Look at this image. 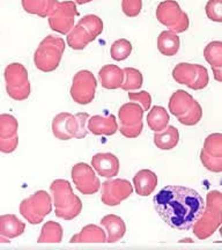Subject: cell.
<instances>
[{
  "instance_id": "1",
  "label": "cell",
  "mask_w": 222,
  "mask_h": 250,
  "mask_svg": "<svg viewBox=\"0 0 222 250\" xmlns=\"http://www.w3.org/2000/svg\"><path fill=\"white\" fill-rule=\"evenodd\" d=\"M162 220L171 228L189 230L204 211L205 202L195 189L182 186H167L153 199Z\"/></svg>"
},
{
  "instance_id": "2",
  "label": "cell",
  "mask_w": 222,
  "mask_h": 250,
  "mask_svg": "<svg viewBox=\"0 0 222 250\" xmlns=\"http://www.w3.org/2000/svg\"><path fill=\"white\" fill-rule=\"evenodd\" d=\"M222 224V193L219 190L206 196L204 211L192 225L193 234L199 240H206L217 232Z\"/></svg>"
},
{
  "instance_id": "3",
  "label": "cell",
  "mask_w": 222,
  "mask_h": 250,
  "mask_svg": "<svg viewBox=\"0 0 222 250\" xmlns=\"http://www.w3.org/2000/svg\"><path fill=\"white\" fill-rule=\"evenodd\" d=\"M50 191L54 197L55 212L58 218L64 220H73L82 211V202L73 192L71 183L66 180H55L50 186Z\"/></svg>"
},
{
  "instance_id": "4",
  "label": "cell",
  "mask_w": 222,
  "mask_h": 250,
  "mask_svg": "<svg viewBox=\"0 0 222 250\" xmlns=\"http://www.w3.org/2000/svg\"><path fill=\"white\" fill-rule=\"evenodd\" d=\"M169 111L177 118L181 124L186 126L197 125L202 118V108L191 94L178 89L170 96L168 103Z\"/></svg>"
},
{
  "instance_id": "5",
  "label": "cell",
  "mask_w": 222,
  "mask_h": 250,
  "mask_svg": "<svg viewBox=\"0 0 222 250\" xmlns=\"http://www.w3.org/2000/svg\"><path fill=\"white\" fill-rule=\"evenodd\" d=\"M65 48H66V43L61 37L55 35L46 36L37 46L35 55H34L35 66L45 73L57 70L64 55Z\"/></svg>"
},
{
  "instance_id": "6",
  "label": "cell",
  "mask_w": 222,
  "mask_h": 250,
  "mask_svg": "<svg viewBox=\"0 0 222 250\" xmlns=\"http://www.w3.org/2000/svg\"><path fill=\"white\" fill-rule=\"evenodd\" d=\"M102 31L103 22L98 15H84L67 34V45L73 50H83L89 43L98 39Z\"/></svg>"
},
{
  "instance_id": "7",
  "label": "cell",
  "mask_w": 222,
  "mask_h": 250,
  "mask_svg": "<svg viewBox=\"0 0 222 250\" xmlns=\"http://www.w3.org/2000/svg\"><path fill=\"white\" fill-rule=\"evenodd\" d=\"M6 92L15 101H24L30 95V81L27 68L21 62H12L5 68Z\"/></svg>"
},
{
  "instance_id": "8",
  "label": "cell",
  "mask_w": 222,
  "mask_h": 250,
  "mask_svg": "<svg viewBox=\"0 0 222 250\" xmlns=\"http://www.w3.org/2000/svg\"><path fill=\"white\" fill-rule=\"evenodd\" d=\"M52 211L51 196L44 190H39L20 204V213L31 225H39Z\"/></svg>"
},
{
  "instance_id": "9",
  "label": "cell",
  "mask_w": 222,
  "mask_h": 250,
  "mask_svg": "<svg viewBox=\"0 0 222 250\" xmlns=\"http://www.w3.org/2000/svg\"><path fill=\"white\" fill-rule=\"evenodd\" d=\"M156 19L160 23L168 28V30L176 34L184 33L189 29L190 21L185 12L175 0H164L156 8Z\"/></svg>"
},
{
  "instance_id": "10",
  "label": "cell",
  "mask_w": 222,
  "mask_h": 250,
  "mask_svg": "<svg viewBox=\"0 0 222 250\" xmlns=\"http://www.w3.org/2000/svg\"><path fill=\"white\" fill-rule=\"evenodd\" d=\"M173 78L180 85H185L190 89L202 90L208 85L207 68L199 64L180 62L173 70Z\"/></svg>"
},
{
  "instance_id": "11",
  "label": "cell",
  "mask_w": 222,
  "mask_h": 250,
  "mask_svg": "<svg viewBox=\"0 0 222 250\" xmlns=\"http://www.w3.org/2000/svg\"><path fill=\"white\" fill-rule=\"evenodd\" d=\"M143 109L139 103L129 102L125 103L118 111L120 126L118 131L126 138L133 139L139 137L142 132L143 123Z\"/></svg>"
},
{
  "instance_id": "12",
  "label": "cell",
  "mask_w": 222,
  "mask_h": 250,
  "mask_svg": "<svg viewBox=\"0 0 222 250\" xmlns=\"http://www.w3.org/2000/svg\"><path fill=\"white\" fill-rule=\"evenodd\" d=\"M98 81L94 74L88 70L79 71L73 78L71 86V98L78 104L86 105L95 99Z\"/></svg>"
},
{
  "instance_id": "13",
  "label": "cell",
  "mask_w": 222,
  "mask_h": 250,
  "mask_svg": "<svg viewBox=\"0 0 222 250\" xmlns=\"http://www.w3.org/2000/svg\"><path fill=\"white\" fill-rule=\"evenodd\" d=\"M77 5L74 1L58 2L52 13L49 15V26L56 33L67 35L74 27L78 17Z\"/></svg>"
},
{
  "instance_id": "14",
  "label": "cell",
  "mask_w": 222,
  "mask_h": 250,
  "mask_svg": "<svg viewBox=\"0 0 222 250\" xmlns=\"http://www.w3.org/2000/svg\"><path fill=\"white\" fill-rule=\"evenodd\" d=\"M200 161L212 173L222 171V134L212 133L205 139L200 152Z\"/></svg>"
},
{
  "instance_id": "15",
  "label": "cell",
  "mask_w": 222,
  "mask_h": 250,
  "mask_svg": "<svg viewBox=\"0 0 222 250\" xmlns=\"http://www.w3.org/2000/svg\"><path fill=\"white\" fill-rule=\"evenodd\" d=\"M101 201L107 206H116L132 195L133 186L130 181L124 179H108L103 182Z\"/></svg>"
},
{
  "instance_id": "16",
  "label": "cell",
  "mask_w": 222,
  "mask_h": 250,
  "mask_svg": "<svg viewBox=\"0 0 222 250\" xmlns=\"http://www.w3.org/2000/svg\"><path fill=\"white\" fill-rule=\"evenodd\" d=\"M72 180L76 188L83 195H94L101 189V182L92 166L79 162L72 167Z\"/></svg>"
},
{
  "instance_id": "17",
  "label": "cell",
  "mask_w": 222,
  "mask_h": 250,
  "mask_svg": "<svg viewBox=\"0 0 222 250\" xmlns=\"http://www.w3.org/2000/svg\"><path fill=\"white\" fill-rule=\"evenodd\" d=\"M19 123L17 118L9 114L0 115V152L9 154L18 147Z\"/></svg>"
},
{
  "instance_id": "18",
  "label": "cell",
  "mask_w": 222,
  "mask_h": 250,
  "mask_svg": "<svg viewBox=\"0 0 222 250\" xmlns=\"http://www.w3.org/2000/svg\"><path fill=\"white\" fill-rule=\"evenodd\" d=\"M92 167L100 176L112 179L120 173V160L112 153H98L92 158Z\"/></svg>"
},
{
  "instance_id": "19",
  "label": "cell",
  "mask_w": 222,
  "mask_h": 250,
  "mask_svg": "<svg viewBox=\"0 0 222 250\" xmlns=\"http://www.w3.org/2000/svg\"><path fill=\"white\" fill-rule=\"evenodd\" d=\"M87 130L95 136H112L118 131V123L114 115H96L88 118Z\"/></svg>"
},
{
  "instance_id": "20",
  "label": "cell",
  "mask_w": 222,
  "mask_h": 250,
  "mask_svg": "<svg viewBox=\"0 0 222 250\" xmlns=\"http://www.w3.org/2000/svg\"><path fill=\"white\" fill-rule=\"evenodd\" d=\"M158 175L149 169H141L134 175L133 187L139 196L147 197L152 195L158 187Z\"/></svg>"
},
{
  "instance_id": "21",
  "label": "cell",
  "mask_w": 222,
  "mask_h": 250,
  "mask_svg": "<svg viewBox=\"0 0 222 250\" xmlns=\"http://www.w3.org/2000/svg\"><path fill=\"white\" fill-rule=\"evenodd\" d=\"M52 133L59 140H70L74 136V115L61 112L52 121Z\"/></svg>"
},
{
  "instance_id": "22",
  "label": "cell",
  "mask_w": 222,
  "mask_h": 250,
  "mask_svg": "<svg viewBox=\"0 0 222 250\" xmlns=\"http://www.w3.org/2000/svg\"><path fill=\"white\" fill-rule=\"evenodd\" d=\"M101 226L107 233V242L115 243L121 240L126 232L124 220L116 214H108L101 219Z\"/></svg>"
},
{
  "instance_id": "23",
  "label": "cell",
  "mask_w": 222,
  "mask_h": 250,
  "mask_svg": "<svg viewBox=\"0 0 222 250\" xmlns=\"http://www.w3.org/2000/svg\"><path fill=\"white\" fill-rule=\"evenodd\" d=\"M204 57L213 70L214 79L218 83L222 81V42L213 41L204 49Z\"/></svg>"
},
{
  "instance_id": "24",
  "label": "cell",
  "mask_w": 222,
  "mask_h": 250,
  "mask_svg": "<svg viewBox=\"0 0 222 250\" xmlns=\"http://www.w3.org/2000/svg\"><path fill=\"white\" fill-rule=\"evenodd\" d=\"M99 79L103 88L105 89H118L121 88L124 80L123 70L114 64L104 65L99 71Z\"/></svg>"
},
{
  "instance_id": "25",
  "label": "cell",
  "mask_w": 222,
  "mask_h": 250,
  "mask_svg": "<svg viewBox=\"0 0 222 250\" xmlns=\"http://www.w3.org/2000/svg\"><path fill=\"white\" fill-rule=\"evenodd\" d=\"M71 243H104L107 233L98 225H87L79 233L71 237Z\"/></svg>"
},
{
  "instance_id": "26",
  "label": "cell",
  "mask_w": 222,
  "mask_h": 250,
  "mask_svg": "<svg viewBox=\"0 0 222 250\" xmlns=\"http://www.w3.org/2000/svg\"><path fill=\"white\" fill-rule=\"evenodd\" d=\"M26 229V224L19 219L15 214L0 215V235L7 239H15L22 235Z\"/></svg>"
},
{
  "instance_id": "27",
  "label": "cell",
  "mask_w": 222,
  "mask_h": 250,
  "mask_svg": "<svg viewBox=\"0 0 222 250\" xmlns=\"http://www.w3.org/2000/svg\"><path fill=\"white\" fill-rule=\"evenodd\" d=\"M154 144L158 148L162 151H170L176 147L180 142V132L173 125H168L164 130L160 132H154Z\"/></svg>"
},
{
  "instance_id": "28",
  "label": "cell",
  "mask_w": 222,
  "mask_h": 250,
  "mask_svg": "<svg viewBox=\"0 0 222 250\" xmlns=\"http://www.w3.org/2000/svg\"><path fill=\"white\" fill-rule=\"evenodd\" d=\"M181 46V40L176 33L171 30H164L158 37V49L163 56L173 57L178 52Z\"/></svg>"
},
{
  "instance_id": "29",
  "label": "cell",
  "mask_w": 222,
  "mask_h": 250,
  "mask_svg": "<svg viewBox=\"0 0 222 250\" xmlns=\"http://www.w3.org/2000/svg\"><path fill=\"white\" fill-rule=\"evenodd\" d=\"M22 7L27 13L48 18L58 5V0H21Z\"/></svg>"
},
{
  "instance_id": "30",
  "label": "cell",
  "mask_w": 222,
  "mask_h": 250,
  "mask_svg": "<svg viewBox=\"0 0 222 250\" xmlns=\"http://www.w3.org/2000/svg\"><path fill=\"white\" fill-rule=\"evenodd\" d=\"M169 114L167 109L161 105H155L147 115V124L153 132H160L169 125Z\"/></svg>"
},
{
  "instance_id": "31",
  "label": "cell",
  "mask_w": 222,
  "mask_h": 250,
  "mask_svg": "<svg viewBox=\"0 0 222 250\" xmlns=\"http://www.w3.org/2000/svg\"><path fill=\"white\" fill-rule=\"evenodd\" d=\"M62 240V227L55 221H48L43 225L39 243H61Z\"/></svg>"
},
{
  "instance_id": "32",
  "label": "cell",
  "mask_w": 222,
  "mask_h": 250,
  "mask_svg": "<svg viewBox=\"0 0 222 250\" xmlns=\"http://www.w3.org/2000/svg\"><path fill=\"white\" fill-rule=\"evenodd\" d=\"M124 80L121 83V88L126 92H134L141 88L143 78L141 72L133 67H125L123 68Z\"/></svg>"
},
{
  "instance_id": "33",
  "label": "cell",
  "mask_w": 222,
  "mask_h": 250,
  "mask_svg": "<svg viewBox=\"0 0 222 250\" xmlns=\"http://www.w3.org/2000/svg\"><path fill=\"white\" fill-rule=\"evenodd\" d=\"M131 52H132V44L126 39L115 41L110 48V55L112 59H115L116 62H121L127 59Z\"/></svg>"
},
{
  "instance_id": "34",
  "label": "cell",
  "mask_w": 222,
  "mask_h": 250,
  "mask_svg": "<svg viewBox=\"0 0 222 250\" xmlns=\"http://www.w3.org/2000/svg\"><path fill=\"white\" fill-rule=\"evenodd\" d=\"M89 115L87 112H79L74 115V136L73 138L82 139L87 136L88 130H87V121H88Z\"/></svg>"
},
{
  "instance_id": "35",
  "label": "cell",
  "mask_w": 222,
  "mask_h": 250,
  "mask_svg": "<svg viewBox=\"0 0 222 250\" xmlns=\"http://www.w3.org/2000/svg\"><path fill=\"white\" fill-rule=\"evenodd\" d=\"M206 15L214 22H222V0H208L205 7Z\"/></svg>"
},
{
  "instance_id": "36",
  "label": "cell",
  "mask_w": 222,
  "mask_h": 250,
  "mask_svg": "<svg viewBox=\"0 0 222 250\" xmlns=\"http://www.w3.org/2000/svg\"><path fill=\"white\" fill-rule=\"evenodd\" d=\"M142 8V0H121V9L129 18L138 17Z\"/></svg>"
},
{
  "instance_id": "37",
  "label": "cell",
  "mask_w": 222,
  "mask_h": 250,
  "mask_svg": "<svg viewBox=\"0 0 222 250\" xmlns=\"http://www.w3.org/2000/svg\"><path fill=\"white\" fill-rule=\"evenodd\" d=\"M129 99L132 102H137L141 105L143 111H148L151 109L152 105V96L151 94L146 90H141V92H130L129 93Z\"/></svg>"
},
{
  "instance_id": "38",
  "label": "cell",
  "mask_w": 222,
  "mask_h": 250,
  "mask_svg": "<svg viewBox=\"0 0 222 250\" xmlns=\"http://www.w3.org/2000/svg\"><path fill=\"white\" fill-rule=\"evenodd\" d=\"M76 4H79V5H83V4H88L90 1H94V0H73Z\"/></svg>"
},
{
  "instance_id": "39",
  "label": "cell",
  "mask_w": 222,
  "mask_h": 250,
  "mask_svg": "<svg viewBox=\"0 0 222 250\" xmlns=\"http://www.w3.org/2000/svg\"><path fill=\"white\" fill-rule=\"evenodd\" d=\"M11 241H9V239H7V237L0 235V243H9Z\"/></svg>"
}]
</instances>
